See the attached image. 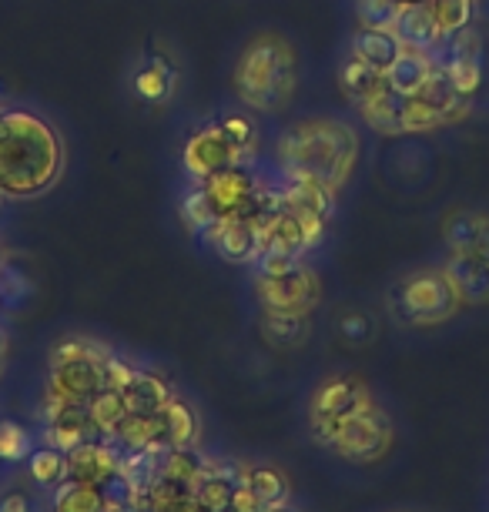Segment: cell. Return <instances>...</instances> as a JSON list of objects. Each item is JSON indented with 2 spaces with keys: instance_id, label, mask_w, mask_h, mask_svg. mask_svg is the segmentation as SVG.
<instances>
[{
  "instance_id": "1",
  "label": "cell",
  "mask_w": 489,
  "mask_h": 512,
  "mask_svg": "<svg viewBox=\"0 0 489 512\" xmlns=\"http://www.w3.org/2000/svg\"><path fill=\"white\" fill-rule=\"evenodd\" d=\"M64 175V138L27 108H0V198L34 201Z\"/></svg>"
},
{
  "instance_id": "33",
  "label": "cell",
  "mask_w": 489,
  "mask_h": 512,
  "mask_svg": "<svg viewBox=\"0 0 489 512\" xmlns=\"http://www.w3.org/2000/svg\"><path fill=\"white\" fill-rule=\"evenodd\" d=\"M399 7H402V4H396V0H356L359 27H376V31H392Z\"/></svg>"
},
{
  "instance_id": "45",
  "label": "cell",
  "mask_w": 489,
  "mask_h": 512,
  "mask_svg": "<svg viewBox=\"0 0 489 512\" xmlns=\"http://www.w3.org/2000/svg\"><path fill=\"white\" fill-rule=\"evenodd\" d=\"M228 512H232V509H228Z\"/></svg>"
},
{
  "instance_id": "43",
  "label": "cell",
  "mask_w": 489,
  "mask_h": 512,
  "mask_svg": "<svg viewBox=\"0 0 489 512\" xmlns=\"http://www.w3.org/2000/svg\"><path fill=\"white\" fill-rule=\"evenodd\" d=\"M0 355H4V335H0Z\"/></svg>"
},
{
  "instance_id": "17",
  "label": "cell",
  "mask_w": 489,
  "mask_h": 512,
  "mask_svg": "<svg viewBox=\"0 0 489 512\" xmlns=\"http://www.w3.org/2000/svg\"><path fill=\"white\" fill-rule=\"evenodd\" d=\"M433 71H436L433 54L402 47L396 61L386 67V81H389V88L399 94V98H412V94H416L429 81V77H433Z\"/></svg>"
},
{
  "instance_id": "10",
  "label": "cell",
  "mask_w": 489,
  "mask_h": 512,
  "mask_svg": "<svg viewBox=\"0 0 489 512\" xmlns=\"http://www.w3.org/2000/svg\"><path fill=\"white\" fill-rule=\"evenodd\" d=\"M44 442L61 452H71L74 446L88 439H101L98 429H94L88 405H71L61 402L54 395H44Z\"/></svg>"
},
{
  "instance_id": "23",
  "label": "cell",
  "mask_w": 489,
  "mask_h": 512,
  "mask_svg": "<svg viewBox=\"0 0 489 512\" xmlns=\"http://www.w3.org/2000/svg\"><path fill=\"white\" fill-rule=\"evenodd\" d=\"M208 459L201 456L195 446H185V449H165L161 452V469L158 476L168 479V482H178L185 489H195L198 476L205 472Z\"/></svg>"
},
{
  "instance_id": "27",
  "label": "cell",
  "mask_w": 489,
  "mask_h": 512,
  "mask_svg": "<svg viewBox=\"0 0 489 512\" xmlns=\"http://www.w3.org/2000/svg\"><path fill=\"white\" fill-rule=\"evenodd\" d=\"M27 469H31V479L44 489H57L71 479V472H67V452L54 446L34 449L31 456H27Z\"/></svg>"
},
{
  "instance_id": "16",
  "label": "cell",
  "mask_w": 489,
  "mask_h": 512,
  "mask_svg": "<svg viewBox=\"0 0 489 512\" xmlns=\"http://www.w3.org/2000/svg\"><path fill=\"white\" fill-rule=\"evenodd\" d=\"M114 446L121 452H148V449H168L165 446V422L158 415H141V412H128L124 422L114 432Z\"/></svg>"
},
{
  "instance_id": "26",
  "label": "cell",
  "mask_w": 489,
  "mask_h": 512,
  "mask_svg": "<svg viewBox=\"0 0 489 512\" xmlns=\"http://www.w3.org/2000/svg\"><path fill=\"white\" fill-rule=\"evenodd\" d=\"M242 482L265 502V506H282V502H289V479L275 466H242Z\"/></svg>"
},
{
  "instance_id": "3",
  "label": "cell",
  "mask_w": 489,
  "mask_h": 512,
  "mask_svg": "<svg viewBox=\"0 0 489 512\" xmlns=\"http://www.w3.org/2000/svg\"><path fill=\"white\" fill-rule=\"evenodd\" d=\"M238 101L255 114H278L289 108L299 84V54L282 34H255L238 54L232 74Z\"/></svg>"
},
{
  "instance_id": "41",
  "label": "cell",
  "mask_w": 489,
  "mask_h": 512,
  "mask_svg": "<svg viewBox=\"0 0 489 512\" xmlns=\"http://www.w3.org/2000/svg\"><path fill=\"white\" fill-rule=\"evenodd\" d=\"M265 512H292L289 506H285V502H282V506H265Z\"/></svg>"
},
{
  "instance_id": "4",
  "label": "cell",
  "mask_w": 489,
  "mask_h": 512,
  "mask_svg": "<svg viewBox=\"0 0 489 512\" xmlns=\"http://www.w3.org/2000/svg\"><path fill=\"white\" fill-rule=\"evenodd\" d=\"M459 292L453 278L446 275L443 265L436 268H416L406 278H399V285L392 288V312L399 322L426 328L439 325L446 318L459 312Z\"/></svg>"
},
{
  "instance_id": "40",
  "label": "cell",
  "mask_w": 489,
  "mask_h": 512,
  "mask_svg": "<svg viewBox=\"0 0 489 512\" xmlns=\"http://www.w3.org/2000/svg\"><path fill=\"white\" fill-rule=\"evenodd\" d=\"M0 512H31V506H27V496L14 492V496L0 499Z\"/></svg>"
},
{
  "instance_id": "37",
  "label": "cell",
  "mask_w": 489,
  "mask_h": 512,
  "mask_svg": "<svg viewBox=\"0 0 489 512\" xmlns=\"http://www.w3.org/2000/svg\"><path fill=\"white\" fill-rule=\"evenodd\" d=\"M339 332L349 345H362L372 338V322H369V315H362V312H345L339 322Z\"/></svg>"
},
{
  "instance_id": "18",
  "label": "cell",
  "mask_w": 489,
  "mask_h": 512,
  "mask_svg": "<svg viewBox=\"0 0 489 512\" xmlns=\"http://www.w3.org/2000/svg\"><path fill=\"white\" fill-rule=\"evenodd\" d=\"M124 402H128V412H141V415H158L165 412V405L175 399L171 395V385L155 372H134V379L124 385Z\"/></svg>"
},
{
  "instance_id": "31",
  "label": "cell",
  "mask_w": 489,
  "mask_h": 512,
  "mask_svg": "<svg viewBox=\"0 0 489 512\" xmlns=\"http://www.w3.org/2000/svg\"><path fill=\"white\" fill-rule=\"evenodd\" d=\"M476 238V211L459 208L453 215H446L443 221V241L449 251H469Z\"/></svg>"
},
{
  "instance_id": "14",
  "label": "cell",
  "mask_w": 489,
  "mask_h": 512,
  "mask_svg": "<svg viewBox=\"0 0 489 512\" xmlns=\"http://www.w3.org/2000/svg\"><path fill=\"white\" fill-rule=\"evenodd\" d=\"M238 482H242V466H235V462H208L195 489H191V496L205 512H228Z\"/></svg>"
},
{
  "instance_id": "19",
  "label": "cell",
  "mask_w": 489,
  "mask_h": 512,
  "mask_svg": "<svg viewBox=\"0 0 489 512\" xmlns=\"http://www.w3.org/2000/svg\"><path fill=\"white\" fill-rule=\"evenodd\" d=\"M339 88L345 91V98L352 101V108H356L359 101H366L372 94H379L382 88H389V81H386V71H379V67H372L349 54L339 67Z\"/></svg>"
},
{
  "instance_id": "29",
  "label": "cell",
  "mask_w": 489,
  "mask_h": 512,
  "mask_svg": "<svg viewBox=\"0 0 489 512\" xmlns=\"http://www.w3.org/2000/svg\"><path fill=\"white\" fill-rule=\"evenodd\" d=\"M423 4L443 37L469 31V24H473V0H423Z\"/></svg>"
},
{
  "instance_id": "15",
  "label": "cell",
  "mask_w": 489,
  "mask_h": 512,
  "mask_svg": "<svg viewBox=\"0 0 489 512\" xmlns=\"http://www.w3.org/2000/svg\"><path fill=\"white\" fill-rule=\"evenodd\" d=\"M392 34L399 37L402 47L423 51V54H433L436 47L443 44V34H439V27L433 24V17H429L426 4H402L396 14V24H392Z\"/></svg>"
},
{
  "instance_id": "11",
  "label": "cell",
  "mask_w": 489,
  "mask_h": 512,
  "mask_svg": "<svg viewBox=\"0 0 489 512\" xmlns=\"http://www.w3.org/2000/svg\"><path fill=\"white\" fill-rule=\"evenodd\" d=\"M376 402L372 392L366 389L362 379H352V375H332L325 379L319 389L312 395V405H309V425H325V422H335L342 415L362 409V405Z\"/></svg>"
},
{
  "instance_id": "13",
  "label": "cell",
  "mask_w": 489,
  "mask_h": 512,
  "mask_svg": "<svg viewBox=\"0 0 489 512\" xmlns=\"http://www.w3.org/2000/svg\"><path fill=\"white\" fill-rule=\"evenodd\" d=\"M446 275L453 278L459 302L463 305H486L489 302V262L476 251H449Z\"/></svg>"
},
{
  "instance_id": "25",
  "label": "cell",
  "mask_w": 489,
  "mask_h": 512,
  "mask_svg": "<svg viewBox=\"0 0 489 512\" xmlns=\"http://www.w3.org/2000/svg\"><path fill=\"white\" fill-rule=\"evenodd\" d=\"M88 415H91L94 429H98V436L111 439L114 432H118V425L124 422V415H128L124 392L121 389H108V385H104V389L88 402Z\"/></svg>"
},
{
  "instance_id": "8",
  "label": "cell",
  "mask_w": 489,
  "mask_h": 512,
  "mask_svg": "<svg viewBox=\"0 0 489 512\" xmlns=\"http://www.w3.org/2000/svg\"><path fill=\"white\" fill-rule=\"evenodd\" d=\"M232 164H252V158L228 138L222 121L201 124L198 131L188 134L185 148H181V168H185L188 181H205Z\"/></svg>"
},
{
  "instance_id": "35",
  "label": "cell",
  "mask_w": 489,
  "mask_h": 512,
  "mask_svg": "<svg viewBox=\"0 0 489 512\" xmlns=\"http://www.w3.org/2000/svg\"><path fill=\"white\" fill-rule=\"evenodd\" d=\"M262 328L268 335V342L275 345H295L305 338V328H309V318H285V315H265L262 312Z\"/></svg>"
},
{
  "instance_id": "36",
  "label": "cell",
  "mask_w": 489,
  "mask_h": 512,
  "mask_svg": "<svg viewBox=\"0 0 489 512\" xmlns=\"http://www.w3.org/2000/svg\"><path fill=\"white\" fill-rule=\"evenodd\" d=\"M222 128H225L228 138H232L238 148L248 154V158H255V151H258V128H255L252 118H245V114H225Z\"/></svg>"
},
{
  "instance_id": "9",
  "label": "cell",
  "mask_w": 489,
  "mask_h": 512,
  "mask_svg": "<svg viewBox=\"0 0 489 512\" xmlns=\"http://www.w3.org/2000/svg\"><path fill=\"white\" fill-rule=\"evenodd\" d=\"M195 185L201 188V195L208 198L215 215L228 218V215H238V211L252 208L265 181L255 175L252 164H232V168L215 171L212 178L195 181Z\"/></svg>"
},
{
  "instance_id": "32",
  "label": "cell",
  "mask_w": 489,
  "mask_h": 512,
  "mask_svg": "<svg viewBox=\"0 0 489 512\" xmlns=\"http://www.w3.org/2000/svg\"><path fill=\"white\" fill-rule=\"evenodd\" d=\"M443 71H446L449 81H453V88L463 94L466 101L473 98V94L479 91V84H483V67H479L476 54L459 57V61H449Z\"/></svg>"
},
{
  "instance_id": "7",
  "label": "cell",
  "mask_w": 489,
  "mask_h": 512,
  "mask_svg": "<svg viewBox=\"0 0 489 512\" xmlns=\"http://www.w3.org/2000/svg\"><path fill=\"white\" fill-rule=\"evenodd\" d=\"M255 295L265 315L309 318L322 302V282L309 265L299 262L282 275H258Z\"/></svg>"
},
{
  "instance_id": "6",
  "label": "cell",
  "mask_w": 489,
  "mask_h": 512,
  "mask_svg": "<svg viewBox=\"0 0 489 512\" xmlns=\"http://www.w3.org/2000/svg\"><path fill=\"white\" fill-rule=\"evenodd\" d=\"M104 362L108 352L84 338H67L51 352L47 395L71 405H88L104 389Z\"/></svg>"
},
{
  "instance_id": "21",
  "label": "cell",
  "mask_w": 489,
  "mask_h": 512,
  "mask_svg": "<svg viewBox=\"0 0 489 512\" xmlns=\"http://www.w3.org/2000/svg\"><path fill=\"white\" fill-rule=\"evenodd\" d=\"M356 111H359V118L366 121L372 131H379V134H402V124H399L402 98L392 88H382L379 94H372V98L359 101Z\"/></svg>"
},
{
  "instance_id": "34",
  "label": "cell",
  "mask_w": 489,
  "mask_h": 512,
  "mask_svg": "<svg viewBox=\"0 0 489 512\" xmlns=\"http://www.w3.org/2000/svg\"><path fill=\"white\" fill-rule=\"evenodd\" d=\"M31 452V436H27L24 425L11 419L0 422V462H24Z\"/></svg>"
},
{
  "instance_id": "12",
  "label": "cell",
  "mask_w": 489,
  "mask_h": 512,
  "mask_svg": "<svg viewBox=\"0 0 489 512\" xmlns=\"http://www.w3.org/2000/svg\"><path fill=\"white\" fill-rule=\"evenodd\" d=\"M121 466L124 452L114 446V439H88L67 452V472H71L74 482L104 486L114 472H121Z\"/></svg>"
},
{
  "instance_id": "30",
  "label": "cell",
  "mask_w": 489,
  "mask_h": 512,
  "mask_svg": "<svg viewBox=\"0 0 489 512\" xmlns=\"http://www.w3.org/2000/svg\"><path fill=\"white\" fill-rule=\"evenodd\" d=\"M181 221H185L188 231H195V235H205L218 221V215L212 211V205H208V198L201 195V188L195 181H191V188L181 195Z\"/></svg>"
},
{
  "instance_id": "38",
  "label": "cell",
  "mask_w": 489,
  "mask_h": 512,
  "mask_svg": "<svg viewBox=\"0 0 489 512\" xmlns=\"http://www.w3.org/2000/svg\"><path fill=\"white\" fill-rule=\"evenodd\" d=\"M134 372H138V365H131L128 359H118V355L108 352V362H104V385H108V389H124V385L134 379Z\"/></svg>"
},
{
  "instance_id": "24",
  "label": "cell",
  "mask_w": 489,
  "mask_h": 512,
  "mask_svg": "<svg viewBox=\"0 0 489 512\" xmlns=\"http://www.w3.org/2000/svg\"><path fill=\"white\" fill-rule=\"evenodd\" d=\"M178 88V71L175 64L161 61V57H151V61L134 74V91L145 101H165L171 98V91Z\"/></svg>"
},
{
  "instance_id": "42",
  "label": "cell",
  "mask_w": 489,
  "mask_h": 512,
  "mask_svg": "<svg viewBox=\"0 0 489 512\" xmlns=\"http://www.w3.org/2000/svg\"><path fill=\"white\" fill-rule=\"evenodd\" d=\"M396 4H423V0H396Z\"/></svg>"
},
{
  "instance_id": "5",
  "label": "cell",
  "mask_w": 489,
  "mask_h": 512,
  "mask_svg": "<svg viewBox=\"0 0 489 512\" xmlns=\"http://www.w3.org/2000/svg\"><path fill=\"white\" fill-rule=\"evenodd\" d=\"M312 436L319 439L322 446H329L332 452H339L342 459L369 466V462H379L389 452L392 422H389V415L379 409V402H369L335 422L315 425Z\"/></svg>"
},
{
  "instance_id": "28",
  "label": "cell",
  "mask_w": 489,
  "mask_h": 512,
  "mask_svg": "<svg viewBox=\"0 0 489 512\" xmlns=\"http://www.w3.org/2000/svg\"><path fill=\"white\" fill-rule=\"evenodd\" d=\"M104 509V492L91 482H74L67 479L64 486H57L51 512H101Z\"/></svg>"
},
{
  "instance_id": "2",
  "label": "cell",
  "mask_w": 489,
  "mask_h": 512,
  "mask_svg": "<svg viewBox=\"0 0 489 512\" xmlns=\"http://www.w3.org/2000/svg\"><path fill=\"white\" fill-rule=\"evenodd\" d=\"M359 131L339 118H302L275 141V161L285 181H305L339 195L359 164Z\"/></svg>"
},
{
  "instance_id": "22",
  "label": "cell",
  "mask_w": 489,
  "mask_h": 512,
  "mask_svg": "<svg viewBox=\"0 0 489 512\" xmlns=\"http://www.w3.org/2000/svg\"><path fill=\"white\" fill-rule=\"evenodd\" d=\"M161 422H165V446L168 449H185V446H195L198 442V415L195 409L185 402V399H171L161 412Z\"/></svg>"
},
{
  "instance_id": "39",
  "label": "cell",
  "mask_w": 489,
  "mask_h": 512,
  "mask_svg": "<svg viewBox=\"0 0 489 512\" xmlns=\"http://www.w3.org/2000/svg\"><path fill=\"white\" fill-rule=\"evenodd\" d=\"M469 251H476V255H483L489 262V211H476V238Z\"/></svg>"
},
{
  "instance_id": "44",
  "label": "cell",
  "mask_w": 489,
  "mask_h": 512,
  "mask_svg": "<svg viewBox=\"0 0 489 512\" xmlns=\"http://www.w3.org/2000/svg\"><path fill=\"white\" fill-rule=\"evenodd\" d=\"M0 275H4V258H0Z\"/></svg>"
},
{
  "instance_id": "20",
  "label": "cell",
  "mask_w": 489,
  "mask_h": 512,
  "mask_svg": "<svg viewBox=\"0 0 489 512\" xmlns=\"http://www.w3.org/2000/svg\"><path fill=\"white\" fill-rule=\"evenodd\" d=\"M399 51H402L399 37L392 31H376V27H362V31L352 37V47H349L352 57L379 67V71H386V67L399 57Z\"/></svg>"
}]
</instances>
